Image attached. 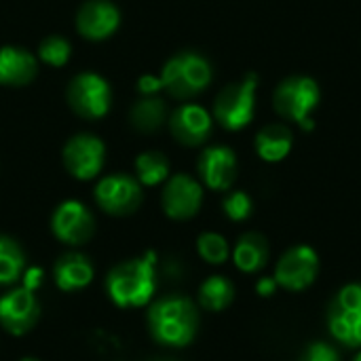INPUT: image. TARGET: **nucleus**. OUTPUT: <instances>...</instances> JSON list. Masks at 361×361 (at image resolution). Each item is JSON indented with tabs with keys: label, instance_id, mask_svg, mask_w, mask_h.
Instances as JSON below:
<instances>
[{
	"label": "nucleus",
	"instance_id": "obj_1",
	"mask_svg": "<svg viewBox=\"0 0 361 361\" xmlns=\"http://www.w3.org/2000/svg\"><path fill=\"white\" fill-rule=\"evenodd\" d=\"M157 292V254L125 260L106 275V294L118 309L146 307Z\"/></svg>",
	"mask_w": 361,
	"mask_h": 361
},
{
	"label": "nucleus",
	"instance_id": "obj_2",
	"mask_svg": "<svg viewBox=\"0 0 361 361\" xmlns=\"http://www.w3.org/2000/svg\"><path fill=\"white\" fill-rule=\"evenodd\" d=\"M146 322L154 343L180 349L195 341L199 313L195 302L186 296H163L150 302Z\"/></svg>",
	"mask_w": 361,
	"mask_h": 361
},
{
	"label": "nucleus",
	"instance_id": "obj_3",
	"mask_svg": "<svg viewBox=\"0 0 361 361\" xmlns=\"http://www.w3.org/2000/svg\"><path fill=\"white\" fill-rule=\"evenodd\" d=\"M44 281V271L34 267L25 269L21 277V286L8 290L0 296V326L11 336L27 334L40 317V302L36 290Z\"/></svg>",
	"mask_w": 361,
	"mask_h": 361
},
{
	"label": "nucleus",
	"instance_id": "obj_4",
	"mask_svg": "<svg viewBox=\"0 0 361 361\" xmlns=\"http://www.w3.org/2000/svg\"><path fill=\"white\" fill-rule=\"evenodd\" d=\"M212 63L195 51H182L173 55L161 72L163 89L178 99H188L205 91L212 82Z\"/></svg>",
	"mask_w": 361,
	"mask_h": 361
},
{
	"label": "nucleus",
	"instance_id": "obj_5",
	"mask_svg": "<svg viewBox=\"0 0 361 361\" xmlns=\"http://www.w3.org/2000/svg\"><path fill=\"white\" fill-rule=\"evenodd\" d=\"M322 91L315 78L311 76H290L281 80L273 93V108L288 121L302 125L305 129H313L311 114L319 106Z\"/></svg>",
	"mask_w": 361,
	"mask_h": 361
},
{
	"label": "nucleus",
	"instance_id": "obj_6",
	"mask_svg": "<svg viewBox=\"0 0 361 361\" xmlns=\"http://www.w3.org/2000/svg\"><path fill=\"white\" fill-rule=\"evenodd\" d=\"M258 76L245 74L243 80L226 85L214 102V118L228 131H239L254 121Z\"/></svg>",
	"mask_w": 361,
	"mask_h": 361
},
{
	"label": "nucleus",
	"instance_id": "obj_7",
	"mask_svg": "<svg viewBox=\"0 0 361 361\" xmlns=\"http://www.w3.org/2000/svg\"><path fill=\"white\" fill-rule=\"evenodd\" d=\"M328 328L341 345L361 349V283L338 290L328 309Z\"/></svg>",
	"mask_w": 361,
	"mask_h": 361
},
{
	"label": "nucleus",
	"instance_id": "obj_8",
	"mask_svg": "<svg viewBox=\"0 0 361 361\" xmlns=\"http://www.w3.org/2000/svg\"><path fill=\"white\" fill-rule=\"evenodd\" d=\"M70 108L87 121L104 118L112 106V89L106 78L95 72H82L68 85Z\"/></svg>",
	"mask_w": 361,
	"mask_h": 361
},
{
	"label": "nucleus",
	"instance_id": "obj_9",
	"mask_svg": "<svg viewBox=\"0 0 361 361\" xmlns=\"http://www.w3.org/2000/svg\"><path fill=\"white\" fill-rule=\"evenodd\" d=\"M142 184L125 173H112L97 182L95 203L110 216H129L142 205Z\"/></svg>",
	"mask_w": 361,
	"mask_h": 361
},
{
	"label": "nucleus",
	"instance_id": "obj_10",
	"mask_svg": "<svg viewBox=\"0 0 361 361\" xmlns=\"http://www.w3.org/2000/svg\"><path fill=\"white\" fill-rule=\"evenodd\" d=\"M319 273V256L311 245H294L290 247L275 267L277 286L290 292L307 290Z\"/></svg>",
	"mask_w": 361,
	"mask_h": 361
},
{
	"label": "nucleus",
	"instance_id": "obj_11",
	"mask_svg": "<svg viewBox=\"0 0 361 361\" xmlns=\"http://www.w3.org/2000/svg\"><path fill=\"white\" fill-rule=\"evenodd\" d=\"M63 167L76 180H93L106 161V146L91 133H78L63 146Z\"/></svg>",
	"mask_w": 361,
	"mask_h": 361
},
{
	"label": "nucleus",
	"instance_id": "obj_12",
	"mask_svg": "<svg viewBox=\"0 0 361 361\" xmlns=\"http://www.w3.org/2000/svg\"><path fill=\"white\" fill-rule=\"evenodd\" d=\"M51 231L61 243L80 245L93 237L95 220L87 205L70 199L55 207V212L51 216Z\"/></svg>",
	"mask_w": 361,
	"mask_h": 361
},
{
	"label": "nucleus",
	"instance_id": "obj_13",
	"mask_svg": "<svg viewBox=\"0 0 361 361\" xmlns=\"http://www.w3.org/2000/svg\"><path fill=\"white\" fill-rule=\"evenodd\" d=\"M201 203H203V188L195 178L186 173L173 176L165 184L161 195L163 212L171 220H190L192 216L199 214Z\"/></svg>",
	"mask_w": 361,
	"mask_h": 361
},
{
	"label": "nucleus",
	"instance_id": "obj_14",
	"mask_svg": "<svg viewBox=\"0 0 361 361\" xmlns=\"http://www.w3.org/2000/svg\"><path fill=\"white\" fill-rule=\"evenodd\" d=\"M121 23V11L110 0H87L76 15V30L87 40L110 38Z\"/></svg>",
	"mask_w": 361,
	"mask_h": 361
},
{
	"label": "nucleus",
	"instance_id": "obj_15",
	"mask_svg": "<svg viewBox=\"0 0 361 361\" xmlns=\"http://www.w3.org/2000/svg\"><path fill=\"white\" fill-rule=\"evenodd\" d=\"M169 129L180 144L201 146L212 133V114L199 104H184L171 114Z\"/></svg>",
	"mask_w": 361,
	"mask_h": 361
},
{
	"label": "nucleus",
	"instance_id": "obj_16",
	"mask_svg": "<svg viewBox=\"0 0 361 361\" xmlns=\"http://www.w3.org/2000/svg\"><path fill=\"white\" fill-rule=\"evenodd\" d=\"M199 176L212 190H228L237 178V157L228 146L205 148L199 157Z\"/></svg>",
	"mask_w": 361,
	"mask_h": 361
},
{
	"label": "nucleus",
	"instance_id": "obj_17",
	"mask_svg": "<svg viewBox=\"0 0 361 361\" xmlns=\"http://www.w3.org/2000/svg\"><path fill=\"white\" fill-rule=\"evenodd\" d=\"M95 277L93 264L87 256L78 252H68L57 258L53 267V281L61 292H78L87 288Z\"/></svg>",
	"mask_w": 361,
	"mask_h": 361
},
{
	"label": "nucleus",
	"instance_id": "obj_18",
	"mask_svg": "<svg viewBox=\"0 0 361 361\" xmlns=\"http://www.w3.org/2000/svg\"><path fill=\"white\" fill-rule=\"evenodd\" d=\"M36 70H38V63L30 51L21 47L0 49V85L23 87L36 76Z\"/></svg>",
	"mask_w": 361,
	"mask_h": 361
},
{
	"label": "nucleus",
	"instance_id": "obj_19",
	"mask_svg": "<svg viewBox=\"0 0 361 361\" xmlns=\"http://www.w3.org/2000/svg\"><path fill=\"white\" fill-rule=\"evenodd\" d=\"M254 146H256V152H258V157L262 161L279 163L292 152L294 133H292L290 127L273 123V125H267V127H262L258 131V135L254 140Z\"/></svg>",
	"mask_w": 361,
	"mask_h": 361
},
{
	"label": "nucleus",
	"instance_id": "obj_20",
	"mask_svg": "<svg viewBox=\"0 0 361 361\" xmlns=\"http://www.w3.org/2000/svg\"><path fill=\"white\" fill-rule=\"evenodd\" d=\"M269 260V243L260 233H245L233 250V262L243 273L260 271Z\"/></svg>",
	"mask_w": 361,
	"mask_h": 361
},
{
	"label": "nucleus",
	"instance_id": "obj_21",
	"mask_svg": "<svg viewBox=\"0 0 361 361\" xmlns=\"http://www.w3.org/2000/svg\"><path fill=\"white\" fill-rule=\"evenodd\" d=\"M167 118V106L157 95H144V99L135 102L129 112V123L142 133L157 131Z\"/></svg>",
	"mask_w": 361,
	"mask_h": 361
},
{
	"label": "nucleus",
	"instance_id": "obj_22",
	"mask_svg": "<svg viewBox=\"0 0 361 361\" xmlns=\"http://www.w3.org/2000/svg\"><path fill=\"white\" fill-rule=\"evenodd\" d=\"M233 298H235V286L222 275L207 277L199 288V302L205 311L212 313L224 311L233 302Z\"/></svg>",
	"mask_w": 361,
	"mask_h": 361
},
{
	"label": "nucleus",
	"instance_id": "obj_23",
	"mask_svg": "<svg viewBox=\"0 0 361 361\" xmlns=\"http://www.w3.org/2000/svg\"><path fill=\"white\" fill-rule=\"evenodd\" d=\"M25 271V254L21 245L6 237L0 235V286H13L23 277Z\"/></svg>",
	"mask_w": 361,
	"mask_h": 361
},
{
	"label": "nucleus",
	"instance_id": "obj_24",
	"mask_svg": "<svg viewBox=\"0 0 361 361\" xmlns=\"http://www.w3.org/2000/svg\"><path fill=\"white\" fill-rule=\"evenodd\" d=\"M135 173L142 186H159L169 178V161L163 152L148 150L135 159Z\"/></svg>",
	"mask_w": 361,
	"mask_h": 361
},
{
	"label": "nucleus",
	"instance_id": "obj_25",
	"mask_svg": "<svg viewBox=\"0 0 361 361\" xmlns=\"http://www.w3.org/2000/svg\"><path fill=\"white\" fill-rule=\"evenodd\" d=\"M197 252L207 264H224L231 256L228 241L218 233H203L197 239Z\"/></svg>",
	"mask_w": 361,
	"mask_h": 361
},
{
	"label": "nucleus",
	"instance_id": "obj_26",
	"mask_svg": "<svg viewBox=\"0 0 361 361\" xmlns=\"http://www.w3.org/2000/svg\"><path fill=\"white\" fill-rule=\"evenodd\" d=\"M38 57L53 68H61L70 59V42L61 36H47L38 47Z\"/></svg>",
	"mask_w": 361,
	"mask_h": 361
},
{
	"label": "nucleus",
	"instance_id": "obj_27",
	"mask_svg": "<svg viewBox=\"0 0 361 361\" xmlns=\"http://www.w3.org/2000/svg\"><path fill=\"white\" fill-rule=\"evenodd\" d=\"M222 209H224L226 218H231L233 222H243L252 216L254 203H252V197L247 192L235 190L222 201Z\"/></svg>",
	"mask_w": 361,
	"mask_h": 361
},
{
	"label": "nucleus",
	"instance_id": "obj_28",
	"mask_svg": "<svg viewBox=\"0 0 361 361\" xmlns=\"http://www.w3.org/2000/svg\"><path fill=\"white\" fill-rule=\"evenodd\" d=\"M300 361H341V355L328 343H313L307 347Z\"/></svg>",
	"mask_w": 361,
	"mask_h": 361
},
{
	"label": "nucleus",
	"instance_id": "obj_29",
	"mask_svg": "<svg viewBox=\"0 0 361 361\" xmlns=\"http://www.w3.org/2000/svg\"><path fill=\"white\" fill-rule=\"evenodd\" d=\"M137 89H140L142 95H157L163 89L161 76H150V74L142 76L140 82H137Z\"/></svg>",
	"mask_w": 361,
	"mask_h": 361
},
{
	"label": "nucleus",
	"instance_id": "obj_30",
	"mask_svg": "<svg viewBox=\"0 0 361 361\" xmlns=\"http://www.w3.org/2000/svg\"><path fill=\"white\" fill-rule=\"evenodd\" d=\"M277 288H279V286H277L275 277H262V279H258V283H256V292H258V296H262V298H271V296L275 294Z\"/></svg>",
	"mask_w": 361,
	"mask_h": 361
},
{
	"label": "nucleus",
	"instance_id": "obj_31",
	"mask_svg": "<svg viewBox=\"0 0 361 361\" xmlns=\"http://www.w3.org/2000/svg\"><path fill=\"white\" fill-rule=\"evenodd\" d=\"M19 361H40V360H36V357H23V360H19Z\"/></svg>",
	"mask_w": 361,
	"mask_h": 361
},
{
	"label": "nucleus",
	"instance_id": "obj_32",
	"mask_svg": "<svg viewBox=\"0 0 361 361\" xmlns=\"http://www.w3.org/2000/svg\"><path fill=\"white\" fill-rule=\"evenodd\" d=\"M353 361H361V351L357 353V355H355V360H353Z\"/></svg>",
	"mask_w": 361,
	"mask_h": 361
}]
</instances>
